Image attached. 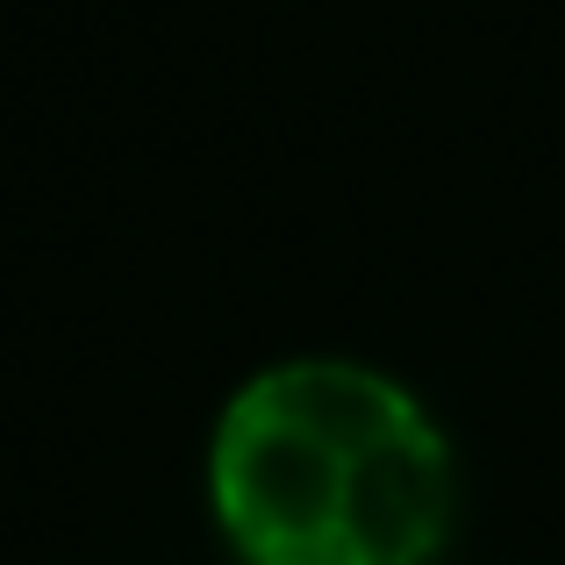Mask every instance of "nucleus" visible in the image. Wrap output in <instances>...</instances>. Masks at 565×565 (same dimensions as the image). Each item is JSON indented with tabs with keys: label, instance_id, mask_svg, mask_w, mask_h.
I'll use <instances>...</instances> for the list:
<instances>
[{
	"label": "nucleus",
	"instance_id": "1",
	"mask_svg": "<svg viewBox=\"0 0 565 565\" xmlns=\"http://www.w3.org/2000/svg\"><path fill=\"white\" fill-rule=\"evenodd\" d=\"M207 501L244 565H429L451 444L365 359H279L222 401Z\"/></svg>",
	"mask_w": 565,
	"mask_h": 565
}]
</instances>
